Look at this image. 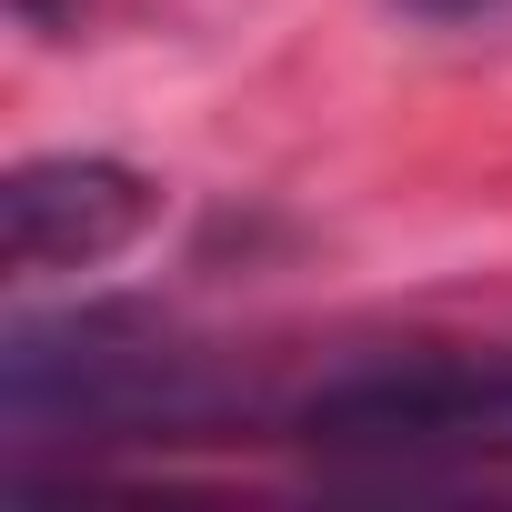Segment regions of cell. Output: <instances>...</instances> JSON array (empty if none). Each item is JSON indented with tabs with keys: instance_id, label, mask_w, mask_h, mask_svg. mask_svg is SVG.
<instances>
[{
	"instance_id": "6da1fadb",
	"label": "cell",
	"mask_w": 512,
	"mask_h": 512,
	"mask_svg": "<svg viewBox=\"0 0 512 512\" xmlns=\"http://www.w3.org/2000/svg\"><path fill=\"white\" fill-rule=\"evenodd\" d=\"M221 402L231 382L211 372V352L121 302L11 322V342H0V422L21 442H51V432L61 442H161V432H201Z\"/></svg>"
},
{
	"instance_id": "7a4b0ae2",
	"label": "cell",
	"mask_w": 512,
	"mask_h": 512,
	"mask_svg": "<svg viewBox=\"0 0 512 512\" xmlns=\"http://www.w3.org/2000/svg\"><path fill=\"white\" fill-rule=\"evenodd\" d=\"M292 432L342 462H512V352H382L292 402Z\"/></svg>"
},
{
	"instance_id": "3957f363",
	"label": "cell",
	"mask_w": 512,
	"mask_h": 512,
	"mask_svg": "<svg viewBox=\"0 0 512 512\" xmlns=\"http://www.w3.org/2000/svg\"><path fill=\"white\" fill-rule=\"evenodd\" d=\"M161 191L131 171V161H101V151H51V161H21L11 191H0V262L21 282L31 272H91L111 251H131L151 231Z\"/></svg>"
},
{
	"instance_id": "277c9868",
	"label": "cell",
	"mask_w": 512,
	"mask_h": 512,
	"mask_svg": "<svg viewBox=\"0 0 512 512\" xmlns=\"http://www.w3.org/2000/svg\"><path fill=\"white\" fill-rule=\"evenodd\" d=\"M412 11H432V21H462V11H482V0H412Z\"/></svg>"
},
{
	"instance_id": "5b68a950",
	"label": "cell",
	"mask_w": 512,
	"mask_h": 512,
	"mask_svg": "<svg viewBox=\"0 0 512 512\" xmlns=\"http://www.w3.org/2000/svg\"><path fill=\"white\" fill-rule=\"evenodd\" d=\"M61 11H81V0H21V21H61Z\"/></svg>"
}]
</instances>
